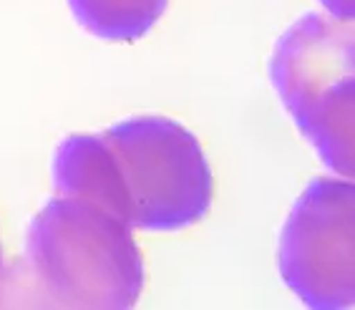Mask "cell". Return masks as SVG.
Here are the masks:
<instances>
[{"mask_svg":"<svg viewBox=\"0 0 355 310\" xmlns=\"http://www.w3.org/2000/svg\"><path fill=\"white\" fill-rule=\"evenodd\" d=\"M144 283L134 230L101 207L55 194L28 225L21 262L3 273L0 303L134 308Z\"/></svg>","mask_w":355,"mask_h":310,"instance_id":"1","label":"cell"},{"mask_svg":"<svg viewBox=\"0 0 355 310\" xmlns=\"http://www.w3.org/2000/svg\"><path fill=\"white\" fill-rule=\"evenodd\" d=\"M270 83L295 129L335 177L355 166V28L315 10L282 31L270 53Z\"/></svg>","mask_w":355,"mask_h":310,"instance_id":"2","label":"cell"},{"mask_svg":"<svg viewBox=\"0 0 355 310\" xmlns=\"http://www.w3.org/2000/svg\"><path fill=\"white\" fill-rule=\"evenodd\" d=\"M101 131L116 154L134 232H182L205 220L214 202V172L184 124L139 114Z\"/></svg>","mask_w":355,"mask_h":310,"instance_id":"3","label":"cell"},{"mask_svg":"<svg viewBox=\"0 0 355 310\" xmlns=\"http://www.w3.org/2000/svg\"><path fill=\"white\" fill-rule=\"evenodd\" d=\"M280 277L308 308L355 303V189L348 177H315L290 207L277 242Z\"/></svg>","mask_w":355,"mask_h":310,"instance_id":"4","label":"cell"},{"mask_svg":"<svg viewBox=\"0 0 355 310\" xmlns=\"http://www.w3.org/2000/svg\"><path fill=\"white\" fill-rule=\"evenodd\" d=\"M51 180L61 197L101 207L129 225L126 187L103 131H76L63 137L51 157Z\"/></svg>","mask_w":355,"mask_h":310,"instance_id":"5","label":"cell"},{"mask_svg":"<svg viewBox=\"0 0 355 310\" xmlns=\"http://www.w3.org/2000/svg\"><path fill=\"white\" fill-rule=\"evenodd\" d=\"M76 23L109 43H134L154 31L169 0H66Z\"/></svg>","mask_w":355,"mask_h":310,"instance_id":"6","label":"cell"},{"mask_svg":"<svg viewBox=\"0 0 355 310\" xmlns=\"http://www.w3.org/2000/svg\"><path fill=\"white\" fill-rule=\"evenodd\" d=\"M322 6V13L343 18V21H353L355 15V0H318Z\"/></svg>","mask_w":355,"mask_h":310,"instance_id":"7","label":"cell"},{"mask_svg":"<svg viewBox=\"0 0 355 310\" xmlns=\"http://www.w3.org/2000/svg\"><path fill=\"white\" fill-rule=\"evenodd\" d=\"M6 252H3V240H0V280H3V273H6Z\"/></svg>","mask_w":355,"mask_h":310,"instance_id":"8","label":"cell"}]
</instances>
